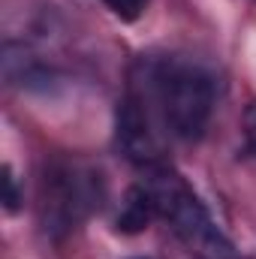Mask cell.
<instances>
[{
    "label": "cell",
    "instance_id": "52a82bcc",
    "mask_svg": "<svg viewBox=\"0 0 256 259\" xmlns=\"http://www.w3.org/2000/svg\"><path fill=\"white\" fill-rule=\"evenodd\" d=\"M3 202H6V211H18V190H15V178H12V169L3 166Z\"/></svg>",
    "mask_w": 256,
    "mask_h": 259
},
{
    "label": "cell",
    "instance_id": "5b68a950",
    "mask_svg": "<svg viewBox=\"0 0 256 259\" xmlns=\"http://www.w3.org/2000/svg\"><path fill=\"white\" fill-rule=\"evenodd\" d=\"M154 214H157V211H154L151 196H148V190L139 184V187H133L127 193L124 211H121V217H118V229H124V232H139V229L148 226V220H151Z\"/></svg>",
    "mask_w": 256,
    "mask_h": 259
},
{
    "label": "cell",
    "instance_id": "8992f818",
    "mask_svg": "<svg viewBox=\"0 0 256 259\" xmlns=\"http://www.w3.org/2000/svg\"><path fill=\"white\" fill-rule=\"evenodd\" d=\"M106 6H109L121 21H136V18L145 12L148 0H106Z\"/></svg>",
    "mask_w": 256,
    "mask_h": 259
},
{
    "label": "cell",
    "instance_id": "3957f363",
    "mask_svg": "<svg viewBox=\"0 0 256 259\" xmlns=\"http://www.w3.org/2000/svg\"><path fill=\"white\" fill-rule=\"evenodd\" d=\"M103 202V178L81 163H55L42 181L46 229L66 232Z\"/></svg>",
    "mask_w": 256,
    "mask_h": 259
},
{
    "label": "cell",
    "instance_id": "277c9868",
    "mask_svg": "<svg viewBox=\"0 0 256 259\" xmlns=\"http://www.w3.org/2000/svg\"><path fill=\"white\" fill-rule=\"evenodd\" d=\"M151 94H139L130 91L127 97L118 103V115H115V127H118V145L133 160L136 166H157L160 163V130L154 124V109L151 106Z\"/></svg>",
    "mask_w": 256,
    "mask_h": 259
},
{
    "label": "cell",
    "instance_id": "ba28073f",
    "mask_svg": "<svg viewBox=\"0 0 256 259\" xmlns=\"http://www.w3.org/2000/svg\"><path fill=\"white\" fill-rule=\"evenodd\" d=\"M244 139H247L250 154H256V103H250L244 112Z\"/></svg>",
    "mask_w": 256,
    "mask_h": 259
},
{
    "label": "cell",
    "instance_id": "6da1fadb",
    "mask_svg": "<svg viewBox=\"0 0 256 259\" xmlns=\"http://www.w3.org/2000/svg\"><path fill=\"white\" fill-rule=\"evenodd\" d=\"M142 187L151 196L157 217H163L175 229V235L196 259H235L229 238L217 229L199 196L187 187V181L175 169L163 163L151 166Z\"/></svg>",
    "mask_w": 256,
    "mask_h": 259
},
{
    "label": "cell",
    "instance_id": "7a4b0ae2",
    "mask_svg": "<svg viewBox=\"0 0 256 259\" xmlns=\"http://www.w3.org/2000/svg\"><path fill=\"white\" fill-rule=\"evenodd\" d=\"M148 91L157 103V112L172 136L199 139L214 109V78L196 64L166 61L148 75Z\"/></svg>",
    "mask_w": 256,
    "mask_h": 259
}]
</instances>
